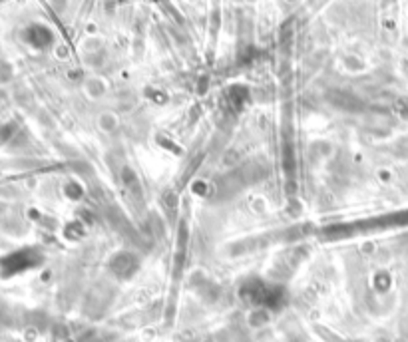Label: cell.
Listing matches in <instances>:
<instances>
[{
    "label": "cell",
    "mask_w": 408,
    "mask_h": 342,
    "mask_svg": "<svg viewBox=\"0 0 408 342\" xmlns=\"http://www.w3.org/2000/svg\"><path fill=\"white\" fill-rule=\"evenodd\" d=\"M136 264H137L136 257H132V255H127V253H122V255H117L116 259L112 261V269H114L117 274L127 277L132 271H136Z\"/></svg>",
    "instance_id": "6da1fadb"
}]
</instances>
